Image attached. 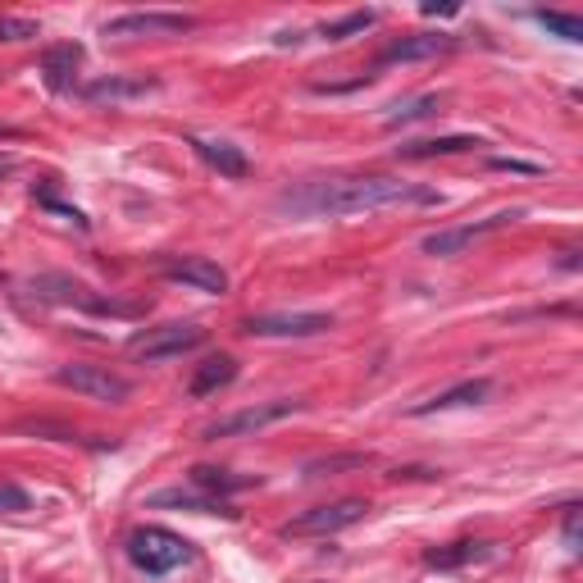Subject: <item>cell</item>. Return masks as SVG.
<instances>
[{
  "label": "cell",
  "instance_id": "2",
  "mask_svg": "<svg viewBox=\"0 0 583 583\" xmlns=\"http://www.w3.org/2000/svg\"><path fill=\"white\" fill-rule=\"evenodd\" d=\"M129 561L146 574V579H165L179 566L192 561V543L183 534H173L165 524H142L129 534Z\"/></svg>",
  "mask_w": 583,
  "mask_h": 583
},
{
  "label": "cell",
  "instance_id": "27",
  "mask_svg": "<svg viewBox=\"0 0 583 583\" xmlns=\"http://www.w3.org/2000/svg\"><path fill=\"white\" fill-rule=\"evenodd\" d=\"M41 28L33 19H0V41H28V37H37Z\"/></svg>",
  "mask_w": 583,
  "mask_h": 583
},
{
  "label": "cell",
  "instance_id": "25",
  "mask_svg": "<svg viewBox=\"0 0 583 583\" xmlns=\"http://www.w3.org/2000/svg\"><path fill=\"white\" fill-rule=\"evenodd\" d=\"M438 110V96H420V100H411L405 110H397V114H388V129H401V123H415V119H428Z\"/></svg>",
  "mask_w": 583,
  "mask_h": 583
},
{
  "label": "cell",
  "instance_id": "24",
  "mask_svg": "<svg viewBox=\"0 0 583 583\" xmlns=\"http://www.w3.org/2000/svg\"><path fill=\"white\" fill-rule=\"evenodd\" d=\"M369 465V456L365 451H347V456H328V461H311L306 474L319 478V474H338V470H365Z\"/></svg>",
  "mask_w": 583,
  "mask_h": 583
},
{
  "label": "cell",
  "instance_id": "20",
  "mask_svg": "<svg viewBox=\"0 0 583 583\" xmlns=\"http://www.w3.org/2000/svg\"><path fill=\"white\" fill-rule=\"evenodd\" d=\"M150 92H160V83L156 78H96V83H87L83 87V96L87 100H133V96H150Z\"/></svg>",
  "mask_w": 583,
  "mask_h": 583
},
{
  "label": "cell",
  "instance_id": "14",
  "mask_svg": "<svg viewBox=\"0 0 583 583\" xmlns=\"http://www.w3.org/2000/svg\"><path fill=\"white\" fill-rule=\"evenodd\" d=\"M488 397H493L488 378H465V384H456V388H447L438 397L411 405V415H438V411H456V405H478V401H488Z\"/></svg>",
  "mask_w": 583,
  "mask_h": 583
},
{
  "label": "cell",
  "instance_id": "9",
  "mask_svg": "<svg viewBox=\"0 0 583 583\" xmlns=\"http://www.w3.org/2000/svg\"><path fill=\"white\" fill-rule=\"evenodd\" d=\"M196 28L192 14H169V10H137V14H119L106 19L100 37H183Z\"/></svg>",
  "mask_w": 583,
  "mask_h": 583
},
{
  "label": "cell",
  "instance_id": "6",
  "mask_svg": "<svg viewBox=\"0 0 583 583\" xmlns=\"http://www.w3.org/2000/svg\"><path fill=\"white\" fill-rule=\"evenodd\" d=\"M56 384L69 388V392H78V397H87V401H106V405H119V401L133 397V384L123 374H114L106 365H83V361L60 365Z\"/></svg>",
  "mask_w": 583,
  "mask_h": 583
},
{
  "label": "cell",
  "instance_id": "22",
  "mask_svg": "<svg viewBox=\"0 0 583 583\" xmlns=\"http://www.w3.org/2000/svg\"><path fill=\"white\" fill-rule=\"evenodd\" d=\"M374 23H378V14H374V10H356V14L338 19V23H324L319 37H324V41H347V37H356V33H369Z\"/></svg>",
  "mask_w": 583,
  "mask_h": 583
},
{
  "label": "cell",
  "instance_id": "16",
  "mask_svg": "<svg viewBox=\"0 0 583 583\" xmlns=\"http://www.w3.org/2000/svg\"><path fill=\"white\" fill-rule=\"evenodd\" d=\"M192 146H196V156L206 160L210 169L223 173V179H246V173H251V160L242 156V150H238L233 142H206V137H192Z\"/></svg>",
  "mask_w": 583,
  "mask_h": 583
},
{
  "label": "cell",
  "instance_id": "8",
  "mask_svg": "<svg viewBox=\"0 0 583 583\" xmlns=\"http://www.w3.org/2000/svg\"><path fill=\"white\" fill-rule=\"evenodd\" d=\"M515 219H524V210H497V215H488V219H474V223L438 228V233H428V238H424V251H428V256H442V260H451V256H461L465 246H474L478 238H488V233H501V228H511Z\"/></svg>",
  "mask_w": 583,
  "mask_h": 583
},
{
  "label": "cell",
  "instance_id": "21",
  "mask_svg": "<svg viewBox=\"0 0 583 583\" xmlns=\"http://www.w3.org/2000/svg\"><path fill=\"white\" fill-rule=\"evenodd\" d=\"M192 484H196L201 493H210V497H215V493L223 497V493H242V488H256L260 478H238V474H228V470H215V465H196V470H192Z\"/></svg>",
  "mask_w": 583,
  "mask_h": 583
},
{
  "label": "cell",
  "instance_id": "28",
  "mask_svg": "<svg viewBox=\"0 0 583 583\" xmlns=\"http://www.w3.org/2000/svg\"><path fill=\"white\" fill-rule=\"evenodd\" d=\"M566 551L579 556V501L566 506Z\"/></svg>",
  "mask_w": 583,
  "mask_h": 583
},
{
  "label": "cell",
  "instance_id": "15",
  "mask_svg": "<svg viewBox=\"0 0 583 583\" xmlns=\"http://www.w3.org/2000/svg\"><path fill=\"white\" fill-rule=\"evenodd\" d=\"M484 142L465 137V133H451V137H424V142H405L397 146L401 160H434V156H465V150H478Z\"/></svg>",
  "mask_w": 583,
  "mask_h": 583
},
{
  "label": "cell",
  "instance_id": "31",
  "mask_svg": "<svg viewBox=\"0 0 583 583\" xmlns=\"http://www.w3.org/2000/svg\"><path fill=\"white\" fill-rule=\"evenodd\" d=\"M5 169H10V160H0V173H5Z\"/></svg>",
  "mask_w": 583,
  "mask_h": 583
},
{
  "label": "cell",
  "instance_id": "26",
  "mask_svg": "<svg viewBox=\"0 0 583 583\" xmlns=\"http://www.w3.org/2000/svg\"><path fill=\"white\" fill-rule=\"evenodd\" d=\"M28 506H33V497L19 484H0V515H19V511H28Z\"/></svg>",
  "mask_w": 583,
  "mask_h": 583
},
{
  "label": "cell",
  "instance_id": "7",
  "mask_svg": "<svg viewBox=\"0 0 583 583\" xmlns=\"http://www.w3.org/2000/svg\"><path fill=\"white\" fill-rule=\"evenodd\" d=\"M306 401H260V405H246V411H233V415H223L215 424L201 428V438L206 442H223V438H251V434H260V428L278 424V420H288L296 415Z\"/></svg>",
  "mask_w": 583,
  "mask_h": 583
},
{
  "label": "cell",
  "instance_id": "1",
  "mask_svg": "<svg viewBox=\"0 0 583 583\" xmlns=\"http://www.w3.org/2000/svg\"><path fill=\"white\" fill-rule=\"evenodd\" d=\"M388 206H438V192L415 187L405 179H388V173H351V179H311L278 196V210L296 219H338Z\"/></svg>",
  "mask_w": 583,
  "mask_h": 583
},
{
  "label": "cell",
  "instance_id": "30",
  "mask_svg": "<svg viewBox=\"0 0 583 583\" xmlns=\"http://www.w3.org/2000/svg\"><path fill=\"white\" fill-rule=\"evenodd\" d=\"M574 256H579V251H561V269H579V260H574Z\"/></svg>",
  "mask_w": 583,
  "mask_h": 583
},
{
  "label": "cell",
  "instance_id": "11",
  "mask_svg": "<svg viewBox=\"0 0 583 583\" xmlns=\"http://www.w3.org/2000/svg\"><path fill=\"white\" fill-rule=\"evenodd\" d=\"M160 274L169 283H183V288H196V292H210V296H223L228 292V269L206 260V256H165L160 260Z\"/></svg>",
  "mask_w": 583,
  "mask_h": 583
},
{
  "label": "cell",
  "instance_id": "13",
  "mask_svg": "<svg viewBox=\"0 0 583 583\" xmlns=\"http://www.w3.org/2000/svg\"><path fill=\"white\" fill-rule=\"evenodd\" d=\"M78 64H83V46H78V41L46 46V56H41L46 87H50V92H69V87H73V78H78Z\"/></svg>",
  "mask_w": 583,
  "mask_h": 583
},
{
  "label": "cell",
  "instance_id": "17",
  "mask_svg": "<svg viewBox=\"0 0 583 583\" xmlns=\"http://www.w3.org/2000/svg\"><path fill=\"white\" fill-rule=\"evenodd\" d=\"M488 556H493V543H474V538H465V543H451V547L424 551V566H428V570H465V566H474V561H488Z\"/></svg>",
  "mask_w": 583,
  "mask_h": 583
},
{
  "label": "cell",
  "instance_id": "10",
  "mask_svg": "<svg viewBox=\"0 0 583 583\" xmlns=\"http://www.w3.org/2000/svg\"><path fill=\"white\" fill-rule=\"evenodd\" d=\"M251 338H324L333 328V315L315 311H278V315H251L246 324Z\"/></svg>",
  "mask_w": 583,
  "mask_h": 583
},
{
  "label": "cell",
  "instance_id": "3",
  "mask_svg": "<svg viewBox=\"0 0 583 583\" xmlns=\"http://www.w3.org/2000/svg\"><path fill=\"white\" fill-rule=\"evenodd\" d=\"M33 292H37L41 301H56V306H73V311H87V315H123V319L142 315V306H133V301L96 296L87 283H78V278H64V274H41V278H33Z\"/></svg>",
  "mask_w": 583,
  "mask_h": 583
},
{
  "label": "cell",
  "instance_id": "19",
  "mask_svg": "<svg viewBox=\"0 0 583 583\" xmlns=\"http://www.w3.org/2000/svg\"><path fill=\"white\" fill-rule=\"evenodd\" d=\"M150 506H179V511H196V515H238L223 497H210V493H183V488H165V493H156V497H150Z\"/></svg>",
  "mask_w": 583,
  "mask_h": 583
},
{
  "label": "cell",
  "instance_id": "29",
  "mask_svg": "<svg viewBox=\"0 0 583 583\" xmlns=\"http://www.w3.org/2000/svg\"><path fill=\"white\" fill-rule=\"evenodd\" d=\"M488 165H493V169H501V173H543L538 165H524V160H506V156H493Z\"/></svg>",
  "mask_w": 583,
  "mask_h": 583
},
{
  "label": "cell",
  "instance_id": "23",
  "mask_svg": "<svg viewBox=\"0 0 583 583\" xmlns=\"http://www.w3.org/2000/svg\"><path fill=\"white\" fill-rule=\"evenodd\" d=\"M543 28L551 33V37H561V41H583V19L579 14H561V10H538L534 14Z\"/></svg>",
  "mask_w": 583,
  "mask_h": 583
},
{
  "label": "cell",
  "instance_id": "5",
  "mask_svg": "<svg viewBox=\"0 0 583 583\" xmlns=\"http://www.w3.org/2000/svg\"><path fill=\"white\" fill-rule=\"evenodd\" d=\"M369 515V501L365 497H342V501H324V506H311V511H301L296 520L283 524L288 538H333L342 529L361 524Z\"/></svg>",
  "mask_w": 583,
  "mask_h": 583
},
{
  "label": "cell",
  "instance_id": "4",
  "mask_svg": "<svg viewBox=\"0 0 583 583\" xmlns=\"http://www.w3.org/2000/svg\"><path fill=\"white\" fill-rule=\"evenodd\" d=\"M201 342H206V328L201 324H156V328H142L137 338H129V356L142 365H160V361L187 356Z\"/></svg>",
  "mask_w": 583,
  "mask_h": 583
},
{
  "label": "cell",
  "instance_id": "12",
  "mask_svg": "<svg viewBox=\"0 0 583 583\" xmlns=\"http://www.w3.org/2000/svg\"><path fill=\"white\" fill-rule=\"evenodd\" d=\"M456 50V37L447 33H415V37H397L392 46H384V56H378V69L388 64H415V60H438Z\"/></svg>",
  "mask_w": 583,
  "mask_h": 583
},
{
  "label": "cell",
  "instance_id": "18",
  "mask_svg": "<svg viewBox=\"0 0 583 583\" xmlns=\"http://www.w3.org/2000/svg\"><path fill=\"white\" fill-rule=\"evenodd\" d=\"M238 378V361L233 356H210L206 365H201L196 374H192V384H187V397H215L219 388H228Z\"/></svg>",
  "mask_w": 583,
  "mask_h": 583
}]
</instances>
